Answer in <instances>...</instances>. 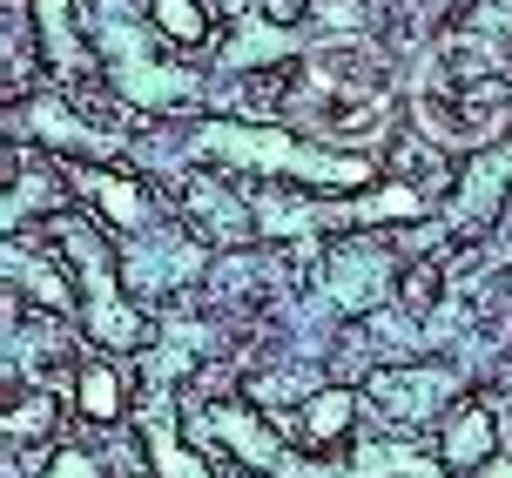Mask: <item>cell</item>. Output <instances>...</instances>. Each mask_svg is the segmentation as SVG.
I'll use <instances>...</instances> for the list:
<instances>
[{
	"mask_svg": "<svg viewBox=\"0 0 512 478\" xmlns=\"http://www.w3.org/2000/svg\"><path fill=\"white\" fill-rule=\"evenodd\" d=\"M203 155H223L230 169H250V176H290L297 189H364L371 169L358 155L317 149L304 135H283V128H236V122H203Z\"/></svg>",
	"mask_w": 512,
	"mask_h": 478,
	"instance_id": "1",
	"label": "cell"
},
{
	"mask_svg": "<svg viewBox=\"0 0 512 478\" xmlns=\"http://www.w3.org/2000/svg\"><path fill=\"white\" fill-rule=\"evenodd\" d=\"M48 236L68 250V263H75V277H81V297H88V337H95L102 351H135V344L149 337V324H142L135 303L115 297V256H108V243L88 223H75V216H54Z\"/></svg>",
	"mask_w": 512,
	"mask_h": 478,
	"instance_id": "2",
	"label": "cell"
},
{
	"mask_svg": "<svg viewBox=\"0 0 512 478\" xmlns=\"http://www.w3.org/2000/svg\"><path fill=\"white\" fill-rule=\"evenodd\" d=\"M196 431H203L209 445H223L236 465H250V472H277V478H283V445H277V431L256 418V404L216 398L209 411H196Z\"/></svg>",
	"mask_w": 512,
	"mask_h": 478,
	"instance_id": "3",
	"label": "cell"
},
{
	"mask_svg": "<svg viewBox=\"0 0 512 478\" xmlns=\"http://www.w3.org/2000/svg\"><path fill=\"white\" fill-rule=\"evenodd\" d=\"M452 391H459V378H452L445 364H405V371H378V378H371V398H378L391 418H405V425L438 418V411L452 404Z\"/></svg>",
	"mask_w": 512,
	"mask_h": 478,
	"instance_id": "4",
	"label": "cell"
},
{
	"mask_svg": "<svg viewBox=\"0 0 512 478\" xmlns=\"http://www.w3.org/2000/svg\"><path fill=\"white\" fill-rule=\"evenodd\" d=\"M438 458L452 465V472H486L492 458H499V418H492V404H459L445 431H438Z\"/></svg>",
	"mask_w": 512,
	"mask_h": 478,
	"instance_id": "5",
	"label": "cell"
},
{
	"mask_svg": "<svg viewBox=\"0 0 512 478\" xmlns=\"http://www.w3.org/2000/svg\"><path fill=\"white\" fill-rule=\"evenodd\" d=\"M358 418V398H351V384H331V391H310L304 411H297V431H304V452H331L337 438L351 431Z\"/></svg>",
	"mask_w": 512,
	"mask_h": 478,
	"instance_id": "6",
	"label": "cell"
},
{
	"mask_svg": "<svg viewBox=\"0 0 512 478\" xmlns=\"http://www.w3.org/2000/svg\"><path fill=\"white\" fill-rule=\"evenodd\" d=\"M331 290L344 310H364V303L384 297V256L371 250H337L331 256Z\"/></svg>",
	"mask_w": 512,
	"mask_h": 478,
	"instance_id": "7",
	"label": "cell"
},
{
	"mask_svg": "<svg viewBox=\"0 0 512 478\" xmlns=\"http://www.w3.org/2000/svg\"><path fill=\"white\" fill-rule=\"evenodd\" d=\"M75 182L95 196V209H102L108 223H122V229H142V223H149V196H142L135 182L102 176V169H75Z\"/></svg>",
	"mask_w": 512,
	"mask_h": 478,
	"instance_id": "8",
	"label": "cell"
},
{
	"mask_svg": "<svg viewBox=\"0 0 512 478\" xmlns=\"http://www.w3.org/2000/svg\"><path fill=\"white\" fill-rule=\"evenodd\" d=\"M75 411L88 418V425H115L128 411V384L108 371V364H81L75 371Z\"/></svg>",
	"mask_w": 512,
	"mask_h": 478,
	"instance_id": "9",
	"label": "cell"
},
{
	"mask_svg": "<svg viewBox=\"0 0 512 478\" xmlns=\"http://www.w3.org/2000/svg\"><path fill=\"white\" fill-rule=\"evenodd\" d=\"M391 169H398V182H411V189L425 196V189H432V182L445 176L452 162L438 155L432 135H418V128H411V135H398V142H391Z\"/></svg>",
	"mask_w": 512,
	"mask_h": 478,
	"instance_id": "10",
	"label": "cell"
},
{
	"mask_svg": "<svg viewBox=\"0 0 512 478\" xmlns=\"http://www.w3.org/2000/svg\"><path fill=\"white\" fill-rule=\"evenodd\" d=\"M7 263H14V283H21L34 303H48V310H75V283H61V270H54L41 250H27V256L14 250Z\"/></svg>",
	"mask_w": 512,
	"mask_h": 478,
	"instance_id": "11",
	"label": "cell"
},
{
	"mask_svg": "<svg viewBox=\"0 0 512 478\" xmlns=\"http://www.w3.org/2000/svg\"><path fill=\"white\" fill-rule=\"evenodd\" d=\"M149 21L162 41H182V48H203L209 41V0H155Z\"/></svg>",
	"mask_w": 512,
	"mask_h": 478,
	"instance_id": "12",
	"label": "cell"
},
{
	"mask_svg": "<svg viewBox=\"0 0 512 478\" xmlns=\"http://www.w3.org/2000/svg\"><path fill=\"white\" fill-rule=\"evenodd\" d=\"M34 68V0H7V95Z\"/></svg>",
	"mask_w": 512,
	"mask_h": 478,
	"instance_id": "13",
	"label": "cell"
},
{
	"mask_svg": "<svg viewBox=\"0 0 512 478\" xmlns=\"http://www.w3.org/2000/svg\"><path fill=\"white\" fill-rule=\"evenodd\" d=\"M142 445H149V458H155V478H216L189 445H176V431H169V425H149Z\"/></svg>",
	"mask_w": 512,
	"mask_h": 478,
	"instance_id": "14",
	"label": "cell"
},
{
	"mask_svg": "<svg viewBox=\"0 0 512 478\" xmlns=\"http://www.w3.org/2000/svg\"><path fill=\"white\" fill-rule=\"evenodd\" d=\"M54 431V398L48 391H21V398L7 404V438L14 445H41Z\"/></svg>",
	"mask_w": 512,
	"mask_h": 478,
	"instance_id": "15",
	"label": "cell"
},
{
	"mask_svg": "<svg viewBox=\"0 0 512 478\" xmlns=\"http://www.w3.org/2000/svg\"><path fill=\"white\" fill-rule=\"evenodd\" d=\"M411 216H425V196L411 182H391V189H378L371 202L351 209V223H411Z\"/></svg>",
	"mask_w": 512,
	"mask_h": 478,
	"instance_id": "16",
	"label": "cell"
},
{
	"mask_svg": "<svg viewBox=\"0 0 512 478\" xmlns=\"http://www.w3.org/2000/svg\"><path fill=\"white\" fill-rule=\"evenodd\" d=\"M41 478H102V465H95V452H75V445H61V452L48 458V472Z\"/></svg>",
	"mask_w": 512,
	"mask_h": 478,
	"instance_id": "17",
	"label": "cell"
},
{
	"mask_svg": "<svg viewBox=\"0 0 512 478\" xmlns=\"http://www.w3.org/2000/svg\"><path fill=\"white\" fill-rule=\"evenodd\" d=\"M310 7H317L324 27H358L364 21V0H310Z\"/></svg>",
	"mask_w": 512,
	"mask_h": 478,
	"instance_id": "18",
	"label": "cell"
},
{
	"mask_svg": "<svg viewBox=\"0 0 512 478\" xmlns=\"http://www.w3.org/2000/svg\"><path fill=\"white\" fill-rule=\"evenodd\" d=\"M479 478H512V458H492V465H486Z\"/></svg>",
	"mask_w": 512,
	"mask_h": 478,
	"instance_id": "19",
	"label": "cell"
},
{
	"mask_svg": "<svg viewBox=\"0 0 512 478\" xmlns=\"http://www.w3.org/2000/svg\"><path fill=\"white\" fill-rule=\"evenodd\" d=\"M499 223H512V189H506V209H499Z\"/></svg>",
	"mask_w": 512,
	"mask_h": 478,
	"instance_id": "20",
	"label": "cell"
}]
</instances>
